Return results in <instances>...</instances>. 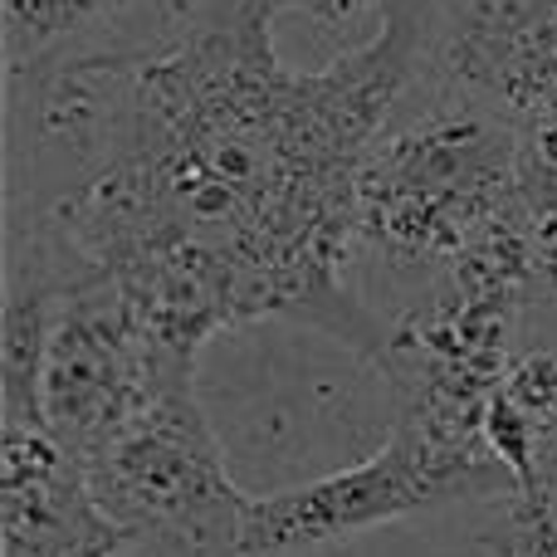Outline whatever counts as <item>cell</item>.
<instances>
[{
	"instance_id": "9c48e42d",
	"label": "cell",
	"mask_w": 557,
	"mask_h": 557,
	"mask_svg": "<svg viewBox=\"0 0 557 557\" xmlns=\"http://www.w3.org/2000/svg\"><path fill=\"white\" fill-rule=\"evenodd\" d=\"M490 435L519 490H557V352H523L490 411Z\"/></svg>"
},
{
	"instance_id": "6da1fadb",
	"label": "cell",
	"mask_w": 557,
	"mask_h": 557,
	"mask_svg": "<svg viewBox=\"0 0 557 557\" xmlns=\"http://www.w3.org/2000/svg\"><path fill=\"white\" fill-rule=\"evenodd\" d=\"M264 0H182L166 29L35 88V123L69 182L10 206L113 278L162 337L294 323L376 362L392 318L352 288L367 152L421 84L441 0H396L333 64L278 59Z\"/></svg>"
},
{
	"instance_id": "3957f363",
	"label": "cell",
	"mask_w": 557,
	"mask_h": 557,
	"mask_svg": "<svg viewBox=\"0 0 557 557\" xmlns=\"http://www.w3.org/2000/svg\"><path fill=\"white\" fill-rule=\"evenodd\" d=\"M519 494V474L499 455L490 425L396 406L386 441L367 460L313 484L255 494L250 557H288L357 533L441 513L455 504H504Z\"/></svg>"
},
{
	"instance_id": "ba28073f",
	"label": "cell",
	"mask_w": 557,
	"mask_h": 557,
	"mask_svg": "<svg viewBox=\"0 0 557 557\" xmlns=\"http://www.w3.org/2000/svg\"><path fill=\"white\" fill-rule=\"evenodd\" d=\"M182 0H0V64L10 88H35L113 59L166 29Z\"/></svg>"
},
{
	"instance_id": "8fae6325",
	"label": "cell",
	"mask_w": 557,
	"mask_h": 557,
	"mask_svg": "<svg viewBox=\"0 0 557 557\" xmlns=\"http://www.w3.org/2000/svg\"><path fill=\"white\" fill-rule=\"evenodd\" d=\"M519 186L523 206L539 221L557 225V103L548 113L529 117L519 133Z\"/></svg>"
},
{
	"instance_id": "277c9868",
	"label": "cell",
	"mask_w": 557,
	"mask_h": 557,
	"mask_svg": "<svg viewBox=\"0 0 557 557\" xmlns=\"http://www.w3.org/2000/svg\"><path fill=\"white\" fill-rule=\"evenodd\" d=\"M84 474L123 533V557H250L255 494L225 470L196 372L172 376Z\"/></svg>"
},
{
	"instance_id": "5b68a950",
	"label": "cell",
	"mask_w": 557,
	"mask_h": 557,
	"mask_svg": "<svg viewBox=\"0 0 557 557\" xmlns=\"http://www.w3.org/2000/svg\"><path fill=\"white\" fill-rule=\"evenodd\" d=\"M64 255H69V278L59 288L45 352H39L35 411L39 425L78 465H88L172 376L196 372L201 352L157 333L143 318V308L113 278L88 270L69 245Z\"/></svg>"
},
{
	"instance_id": "30bf717a",
	"label": "cell",
	"mask_w": 557,
	"mask_h": 557,
	"mask_svg": "<svg viewBox=\"0 0 557 557\" xmlns=\"http://www.w3.org/2000/svg\"><path fill=\"white\" fill-rule=\"evenodd\" d=\"M490 557H557V509L553 499L529 484L504 499V519L484 533Z\"/></svg>"
},
{
	"instance_id": "4fadbf2b",
	"label": "cell",
	"mask_w": 557,
	"mask_h": 557,
	"mask_svg": "<svg viewBox=\"0 0 557 557\" xmlns=\"http://www.w3.org/2000/svg\"><path fill=\"white\" fill-rule=\"evenodd\" d=\"M543 494H548V499H553V509H557V490H543Z\"/></svg>"
},
{
	"instance_id": "7c38bea8",
	"label": "cell",
	"mask_w": 557,
	"mask_h": 557,
	"mask_svg": "<svg viewBox=\"0 0 557 557\" xmlns=\"http://www.w3.org/2000/svg\"><path fill=\"white\" fill-rule=\"evenodd\" d=\"M278 15H308L323 29H357V25H382V15L396 5V0H264Z\"/></svg>"
},
{
	"instance_id": "8992f818",
	"label": "cell",
	"mask_w": 557,
	"mask_h": 557,
	"mask_svg": "<svg viewBox=\"0 0 557 557\" xmlns=\"http://www.w3.org/2000/svg\"><path fill=\"white\" fill-rule=\"evenodd\" d=\"M425 74L523 127L557 103V0H441Z\"/></svg>"
},
{
	"instance_id": "52a82bcc",
	"label": "cell",
	"mask_w": 557,
	"mask_h": 557,
	"mask_svg": "<svg viewBox=\"0 0 557 557\" xmlns=\"http://www.w3.org/2000/svg\"><path fill=\"white\" fill-rule=\"evenodd\" d=\"M0 557H123L84 465L45 425H0Z\"/></svg>"
},
{
	"instance_id": "7a4b0ae2",
	"label": "cell",
	"mask_w": 557,
	"mask_h": 557,
	"mask_svg": "<svg viewBox=\"0 0 557 557\" xmlns=\"http://www.w3.org/2000/svg\"><path fill=\"white\" fill-rule=\"evenodd\" d=\"M513 117L421 74L367 152L357 182V264L435 284L533 215L519 186Z\"/></svg>"
}]
</instances>
